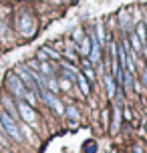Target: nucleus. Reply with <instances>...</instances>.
<instances>
[{"instance_id": "obj_1", "label": "nucleus", "mask_w": 147, "mask_h": 153, "mask_svg": "<svg viewBox=\"0 0 147 153\" xmlns=\"http://www.w3.org/2000/svg\"><path fill=\"white\" fill-rule=\"evenodd\" d=\"M0 123H2V127H4V133H6L10 139H14L16 143H22L24 141L22 131L18 127V121L12 119V117H10L6 111H2V109H0Z\"/></svg>"}, {"instance_id": "obj_2", "label": "nucleus", "mask_w": 147, "mask_h": 153, "mask_svg": "<svg viewBox=\"0 0 147 153\" xmlns=\"http://www.w3.org/2000/svg\"><path fill=\"white\" fill-rule=\"evenodd\" d=\"M4 85H6L8 93L14 97L16 101H20L24 97V93H26V87H24V83L20 81V76L16 75L14 71H8L6 76H4Z\"/></svg>"}, {"instance_id": "obj_3", "label": "nucleus", "mask_w": 147, "mask_h": 153, "mask_svg": "<svg viewBox=\"0 0 147 153\" xmlns=\"http://www.w3.org/2000/svg\"><path fill=\"white\" fill-rule=\"evenodd\" d=\"M16 109H18V117L22 119L24 123L28 125H36V113H34V107H30L26 101H16Z\"/></svg>"}, {"instance_id": "obj_4", "label": "nucleus", "mask_w": 147, "mask_h": 153, "mask_svg": "<svg viewBox=\"0 0 147 153\" xmlns=\"http://www.w3.org/2000/svg\"><path fill=\"white\" fill-rule=\"evenodd\" d=\"M18 32L24 34V36H30L34 32V18H32L30 12H20V16H18Z\"/></svg>"}, {"instance_id": "obj_5", "label": "nucleus", "mask_w": 147, "mask_h": 153, "mask_svg": "<svg viewBox=\"0 0 147 153\" xmlns=\"http://www.w3.org/2000/svg\"><path fill=\"white\" fill-rule=\"evenodd\" d=\"M0 109H2V111H6L12 119H16V121L20 119V117H18V109H16L14 97H2V99H0Z\"/></svg>"}, {"instance_id": "obj_6", "label": "nucleus", "mask_w": 147, "mask_h": 153, "mask_svg": "<svg viewBox=\"0 0 147 153\" xmlns=\"http://www.w3.org/2000/svg\"><path fill=\"white\" fill-rule=\"evenodd\" d=\"M79 54L81 56H89L91 54V34L81 38V48H79Z\"/></svg>"}, {"instance_id": "obj_7", "label": "nucleus", "mask_w": 147, "mask_h": 153, "mask_svg": "<svg viewBox=\"0 0 147 153\" xmlns=\"http://www.w3.org/2000/svg\"><path fill=\"white\" fill-rule=\"evenodd\" d=\"M103 81H105V87H107V95L109 97H115V81H113V76L111 75H105L103 76Z\"/></svg>"}, {"instance_id": "obj_8", "label": "nucleus", "mask_w": 147, "mask_h": 153, "mask_svg": "<svg viewBox=\"0 0 147 153\" xmlns=\"http://www.w3.org/2000/svg\"><path fill=\"white\" fill-rule=\"evenodd\" d=\"M77 83H79V87H81L83 95H89V93H91V87H89V83H87L85 75H81V73H79V75H77Z\"/></svg>"}, {"instance_id": "obj_9", "label": "nucleus", "mask_w": 147, "mask_h": 153, "mask_svg": "<svg viewBox=\"0 0 147 153\" xmlns=\"http://www.w3.org/2000/svg\"><path fill=\"white\" fill-rule=\"evenodd\" d=\"M131 51H133V53H135V54H139L141 51H143V45H141L139 36H137L135 32H133V34H131Z\"/></svg>"}, {"instance_id": "obj_10", "label": "nucleus", "mask_w": 147, "mask_h": 153, "mask_svg": "<svg viewBox=\"0 0 147 153\" xmlns=\"http://www.w3.org/2000/svg\"><path fill=\"white\" fill-rule=\"evenodd\" d=\"M135 34L139 36L141 45H143V42L147 40V28H145V24H143V22H139V24H137V30H135Z\"/></svg>"}, {"instance_id": "obj_11", "label": "nucleus", "mask_w": 147, "mask_h": 153, "mask_svg": "<svg viewBox=\"0 0 147 153\" xmlns=\"http://www.w3.org/2000/svg\"><path fill=\"white\" fill-rule=\"evenodd\" d=\"M47 89L50 93H56V91H59V83H56V79H54V76H48V79H47Z\"/></svg>"}, {"instance_id": "obj_12", "label": "nucleus", "mask_w": 147, "mask_h": 153, "mask_svg": "<svg viewBox=\"0 0 147 153\" xmlns=\"http://www.w3.org/2000/svg\"><path fill=\"white\" fill-rule=\"evenodd\" d=\"M65 113H67V117H69V119H73V121H79V111L73 107V105L65 109Z\"/></svg>"}, {"instance_id": "obj_13", "label": "nucleus", "mask_w": 147, "mask_h": 153, "mask_svg": "<svg viewBox=\"0 0 147 153\" xmlns=\"http://www.w3.org/2000/svg\"><path fill=\"white\" fill-rule=\"evenodd\" d=\"M119 123H121V109L115 107V119H113V127H111V131L119 129Z\"/></svg>"}, {"instance_id": "obj_14", "label": "nucleus", "mask_w": 147, "mask_h": 153, "mask_svg": "<svg viewBox=\"0 0 147 153\" xmlns=\"http://www.w3.org/2000/svg\"><path fill=\"white\" fill-rule=\"evenodd\" d=\"M97 40H99V45H105V30H103V24H97Z\"/></svg>"}, {"instance_id": "obj_15", "label": "nucleus", "mask_w": 147, "mask_h": 153, "mask_svg": "<svg viewBox=\"0 0 147 153\" xmlns=\"http://www.w3.org/2000/svg\"><path fill=\"white\" fill-rule=\"evenodd\" d=\"M71 85H73V81H69V79L62 76L61 83H59V89H62V91H71Z\"/></svg>"}, {"instance_id": "obj_16", "label": "nucleus", "mask_w": 147, "mask_h": 153, "mask_svg": "<svg viewBox=\"0 0 147 153\" xmlns=\"http://www.w3.org/2000/svg\"><path fill=\"white\" fill-rule=\"evenodd\" d=\"M42 51L47 53V56H50V59H54V61H59V59H61V54L56 53V51H53V48H48V46H45Z\"/></svg>"}, {"instance_id": "obj_17", "label": "nucleus", "mask_w": 147, "mask_h": 153, "mask_svg": "<svg viewBox=\"0 0 147 153\" xmlns=\"http://www.w3.org/2000/svg\"><path fill=\"white\" fill-rule=\"evenodd\" d=\"M36 59H39V61H40V62H42V61H47L48 56H47V53H45V51H42V48H40L39 53H36Z\"/></svg>"}]
</instances>
